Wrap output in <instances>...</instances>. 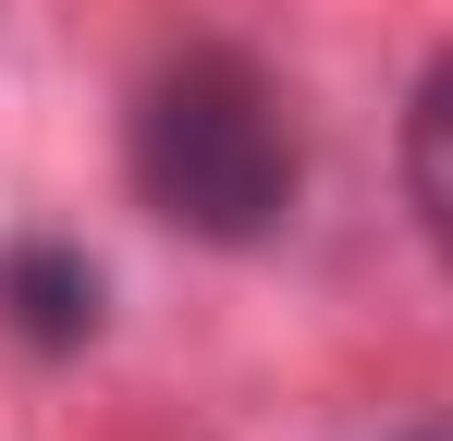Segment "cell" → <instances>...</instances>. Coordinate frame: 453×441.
I'll return each instance as SVG.
<instances>
[{
    "mask_svg": "<svg viewBox=\"0 0 453 441\" xmlns=\"http://www.w3.org/2000/svg\"><path fill=\"white\" fill-rule=\"evenodd\" d=\"M392 441H453V405H441V417H417V429H392Z\"/></svg>",
    "mask_w": 453,
    "mask_h": 441,
    "instance_id": "277c9868",
    "label": "cell"
},
{
    "mask_svg": "<svg viewBox=\"0 0 453 441\" xmlns=\"http://www.w3.org/2000/svg\"><path fill=\"white\" fill-rule=\"evenodd\" d=\"M0 319L37 344V356H74L98 331V270L74 245H0Z\"/></svg>",
    "mask_w": 453,
    "mask_h": 441,
    "instance_id": "7a4b0ae2",
    "label": "cell"
},
{
    "mask_svg": "<svg viewBox=\"0 0 453 441\" xmlns=\"http://www.w3.org/2000/svg\"><path fill=\"white\" fill-rule=\"evenodd\" d=\"M123 172H135V197H148L159 233L245 258V245H270V233L295 220L306 147H295L282 86L245 62V50H172V62L135 86Z\"/></svg>",
    "mask_w": 453,
    "mask_h": 441,
    "instance_id": "6da1fadb",
    "label": "cell"
},
{
    "mask_svg": "<svg viewBox=\"0 0 453 441\" xmlns=\"http://www.w3.org/2000/svg\"><path fill=\"white\" fill-rule=\"evenodd\" d=\"M404 209L429 233V258L453 270V50L417 74V98H404Z\"/></svg>",
    "mask_w": 453,
    "mask_h": 441,
    "instance_id": "3957f363",
    "label": "cell"
}]
</instances>
